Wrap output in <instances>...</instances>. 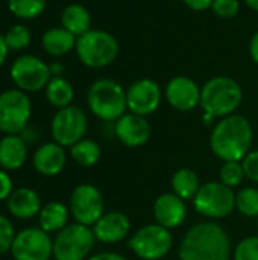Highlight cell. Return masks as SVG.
I'll use <instances>...</instances> for the list:
<instances>
[{"label": "cell", "mask_w": 258, "mask_h": 260, "mask_svg": "<svg viewBox=\"0 0 258 260\" xmlns=\"http://www.w3.org/2000/svg\"><path fill=\"white\" fill-rule=\"evenodd\" d=\"M163 98L164 93L157 81L151 78L137 79L126 90L128 111L148 117L160 108Z\"/></svg>", "instance_id": "14"}, {"label": "cell", "mask_w": 258, "mask_h": 260, "mask_svg": "<svg viewBox=\"0 0 258 260\" xmlns=\"http://www.w3.org/2000/svg\"><path fill=\"white\" fill-rule=\"evenodd\" d=\"M114 136L128 148H138L151 139V125L146 117L125 113L114 122Z\"/></svg>", "instance_id": "16"}, {"label": "cell", "mask_w": 258, "mask_h": 260, "mask_svg": "<svg viewBox=\"0 0 258 260\" xmlns=\"http://www.w3.org/2000/svg\"><path fill=\"white\" fill-rule=\"evenodd\" d=\"M257 221H258V218H257Z\"/></svg>", "instance_id": "45"}, {"label": "cell", "mask_w": 258, "mask_h": 260, "mask_svg": "<svg viewBox=\"0 0 258 260\" xmlns=\"http://www.w3.org/2000/svg\"><path fill=\"white\" fill-rule=\"evenodd\" d=\"M231 242L228 233L216 222H199L184 235L178 257L179 260H230Z\"/></svg>", "instance_id": "1"}, {"label": "cell", "mask_w": 258, "mask_h": 260, "mask_svg": "<svg viewBox=\"0 0 258 260\" xmlns=\"http://www.w3.org/2000/svg\"><path fill=\"white\" fill-rule=\"evenodd\" d=\"M70 215L75 222L93 227L105 213V203L100 190L93 184H79L70 195Z\"/></svg>", "instance_id": "12"}, {"label": "cell", "mask_w": 258, "mask_h": 260, "mask_svg": "<svg viewBox=\"0 0 258 260\" xmlns=\"http://www.w3.org/2000/svg\"><path fill=\"white\" fill-rule=\"evenodd\" d=\"M117 38L103 29H90L78 37L75 52L78 59L88 69H103L111 66L119 56Z\"/></svg>", "instance_id": "5"}, {"label": "cell", "mask_w": 258, "mask_h": 260, "mask_svg": "<svg viewBox=\"0 0 258 260\" xmlns=\"http://www.w3.org/2000/svg\"><path fill=\"white\" fill-rule=\"evenodd\" d=\"M67 163L65 148L58 145L56 142H47L41 145L32 157L33 169L43 177H55L58 175Z\"/></svg>", "instance_id": "19"}, {"label": "cell", "mask_w": 258, "mask_h": 260, "mask_svg": "<svg viewBox=\"0 0 258 260\" xmlns=\"http://www.w3.org/2000/svg\"><path fill=\"white\" fill-rule=\"evenodd\" d=\"M9 76L15 88L24 93H36L46 88L52 79L49 64L36 55H20L9 69Z\"/></svg>", "instance_id": "9"}, {"label": "cell", "mask_w": 258, "mask_h": 260, "mask_svg": "<svg viewBox=\"0 0 258 260\" xmlns=\"http://www.w3.org/2000/svg\"><path fill=\"white\" fill-rule=\"evenodd\" d=\"M61 26L78 38L91 29V14L81 3H70L61 12Z\"/></svg>", "instance_id": "23"}, {"label": "cell", "mask_w": 258, "mask_h": 260, "mask_svg": "<svg viewBox=\"0 0 258 260\" xmlns=\"http://www.w3.org/2000/svg\"><path fill=\"white\" fill-rule=\"evenodd\" d=\"M9 12L18 20H33L40 17L47 6V0H8Z\"/></svg>", "instance_id": "28"}, {"label": "cell", "mask_w": 258, "mask_h": 260, "mask_svg": "<svg viewBox=\"0 0 258 260\" xmlns=\"http://www.w3.org/2000/svg\"><path fill=\"white\" fill-rule=\"evenodd\" d=\"M193 207L205 218L224 219L236 209V193L220 181H208L201 184L193 200Z\"/></svg>", "instance_id": "7"}, {"label": "cell", "mask_w": 258, "mask_h": 260, "mask_svg": "<svg viewBox=\"0 0 258 260\" xmlns=\"http://www.w3.org/2000/svg\"><path fill=\"white\" fill-rule=\"evenodd\" d=\"M27 158V145L20 134H6L0 139V168L3 171L20 169Z\"/></svg>", "instance_id": "21"}, {"label": "cell", "mask_w": 258, "mask_h": 260, "mask_svg": "<svg viewBox=\"0 0 258 260\" xmlns=\"http://www.w3.org/2000/svg\"><path fill=\"white\" fill-rule=\"evenodd\" d=\"M189 9L196 11V12H204L211 8L213 0H181Z\"/></svg>", "instance_id": "37"}, {"label": "cell", "mask_w": 258, "mask_h": 260, "mask_svg": "<svg viewBox=\"0 0 258 260\" xmlns=\"http://www.w3.org/2000/svg\"><path fill=\"white\" fill-rule=\"evenodd\" d=\"M15 235L17 233H15L14 225L11 224V221L6 216L0 215V256L11 251Z\"/></svg>", "instance_id": "34"}, {"label": "cell", "mask_w": 258, "mask_h": 260, "mask_svg": "<svg viewBox=\"0 0 258 260\" xmlns=\"http://www.w3.org/2000/svg\"><path fill=\"white\" fill-rule=\"evenodd\" d=\"M167 104L181 113L193 111L201 104V87L189 76H173L164 88Z\"/></svg>", "instance_id": "15"}, {"label": "cell", "mask_w": 258, "mask_h": 260, "mask_svg": "<svg viewBox=\"0 0 258 260\" xmlns=\"http://www.w3.org/2000/svg\"><path fill=\"white\" fill-rule=\"evenodd\" d=\"M68 216H70V209L65 204L59 201H50L46 206H43L38 215L40 229H43L49 235L58 233L68 225Z\"/></svg>", "instance_id": "24"}, {"label": "cell", "mask_w": 258, "mask_h": 260, "mask_svg": "<svg viewBox=\"0 0 258 260\" xmlns=\"http://www.w3.org/2000/svg\"><path fill=\"white\" fill-rule=\"evenodd\" d=\"M96 244L91 227L82 224H68L53 238L55 260H87Z\"/></svg>", "instance_id": "6"}, {"label": "cell", "mask_w": 258, "mask_h": 260, "mask_svg": "<svg viewBox=\"0 0 258 260\" xmlns=\"http://www.w3.org/2000/svg\"><path fill=\"white\" fill-rule=\"evenodd\" d=\"M210 11L224 20L234 18L240 11V2L239 0H213Z\"/></svg>", "instance_id": "33"}, {"label": "cell", "mask_w": 258, "mask_h": 260, "mask_svg": "<svg viewBox=\"0 0 258 260\" xmlns=\"http://www.w3.org/2000/svg\"><path fill=\"white\" fill-rule=\"evenodd\" d=\"M49 69H50V75H52V78L64 76L65 67H64V64H62V62H59V61L50 62V64H49Z\"/></svg>", "instance_id": "41"}, {"label": "cell", "mask_w": 258, "mask_h": 260, "mask_svg": "<svg viewBox=\"0 0 258 260\" xmlns=\"http://www.w3.org/2000/svg\"><path fill=\"white\" fill-rule=\"evenodd\" d=\"M129 250L141 260H160L173 247L170 230L160 224H148L138 229L128 241Z\"/></svg>", "instance_id": "10"}, {"label": "cell", "mask_w": 258, "mask_h": 260, "mask_svg": "<svg viewBox=\"0 0 258 260\" xmlns=\"http://www.w3.org/2000/svg\"><path fill=\"white\" fill-rule=\"evenodd\" d=\"M96 241L102 244H117L123 241L131 232V221L122 212H108L91 227Z\"/></svg>", "instance_id": "18"}, {"label": "cell", "mask_w": 258, "mask_h": 260, "mask_svg": "<svg viewBox=\"0 0 258 260\" xmlns=\"http://www.w3.org/2000/svg\"><path fill=\"white\" fill-rule=\"evenodd\" d=\"M76 40L78 38L68 30H65L62 26L50 27L41 35V47L49 56L61 58L75 50Z\"/></svg>", "instance_id": "22"}, {"label": "cell", "mask_w": 258, "mask_h": 260, "mask_svg": "<svg viewBox=\"0 0 258 260\" xmlns=\"http://www.w3.org/2000/svg\"><path fill=\"white\" fill-rule=\"evenodd\" d=\"M236 209L249 218H258V189L243 187L236 193Z\"/></svg>", "instance_id": "30"}, {"label": "cell", "mask_w": 258, "mask_h": 260, "mask_svg": "<svg viewBox=\"0 0 258 260\" xmlns=\"http://www.w3.org/2000/svg\"><path fill=\"white\" fill-rule=\"evenodd\" d=\"M252 126L242 114L219 119L210 136V148L222 161H242L251 151Z\"/></svg>", "instance_id": "2"}, {"label": "cell", "mask_w": 258, "mask_h": 260, "mask_svg": "<svg viewBox=\"0 0 258 260\" xmlns=\"http://www.w3.org/2000/svg\"><path fill=\"white\" fill-rule=\"evenodd\" d=\"M87 105L97 119L116 122L128 111L126 90L114 79H96L87 91Z\"/></svg>", "instance_id": "4"}, {"label": "cell", "mask_w": 258, "mask_h": 260, "mask_svg": "<svg viewBox=\"0 0 258 260\" xmlns=\"http://www.w3.org/2000/svg\"><path fill=\"white\" fill-rule=\"evenodd\" d=\"M9 52L11 50H9V47H8V44L5 41V37H3V34H0V67H3V64L6 62Z\"/></svg>", "instance_id": "42"}, {"label": "cell", "mask_w": 258, "mask_h": 260, "mask_svg": "<svg viewBox=\"0 0 258 260\" xmlns=\"http://www.w3.org/2000/svg\"><path fill=\"white\" fill-rule=\"evenodd\" d=\"M102 155L97 142L90 139H82L70 148V157L82 168H91L99 163Z\"/></svg>", "instance_id": "27"}, {"label": "cell", "mask_w": 258, "mask_h": 260, "mask_svg": "<svg viewBox=\"0 0 258 260\" xmlns=\"http://www.w3.org/2000/svg\"><path fill=\"white\" fill-rule=\"evenodd\" d=\"M12 192H14V186L8 171L0 169V201H6Z\"/></svg>", "instance_id": "36"}, {"label": "cell", "mask_w": 258, "mask_h": 260, "mask_svg": "<svg viewBox=\"0 0 258 260\" xmlns=\"http://www.w3.org/2000/svg\"><path fill=\"white\" fill-rule=\"evenodd\" d=\"M219 181L234 189L239 187L245 180V171L242 161H224L219 171Z\"/></svg>", "instance_id": "31"}, {"label": "cell", "mask_w": 258, "mask_h": 260, "mask_svg": "<svg viewBox=\"0 0 258 260\" xmlns=\"http://www.w3.org/2000/svg\"><path fill=\"white\" fill-rule=\"evenodd\" d=\"M32 117V101L27 93L9 88L0 93V133L20 134Z\"/></svg>", "instance_id": "8"}, {"label": "cell", "mask_w": 258, "mask_h": 260, "mask_svg": "<svg viewBox=\"0 0 258 260\" xmlns=\"http://www.w3.org/2000/svg\"><path fill=\"white\" fill-rule=\"evenodd\" d=\"M3 37H5V41H6L9 50H12V52H20V50L27 49L32 41L30 29L23 23H15L11 27H8V30L3 34Z\"/></svg>", "instance_id": "29"}, {"label": "cell", "mask_w": 258, "mask_h": 260, "mask_svg": "<svg viewBox=\"0 0 258 260\" xmlns=\"http://www.w3.org/2000/svg\"><path fill=\"white\" fill-rule=\"evenodd\" d=\"M154 218L157 224L167 230L178 229L187 218L186 201L176 197L173 192L160 195L154 203Z\"/></svg>", "instance_id": "17"}, {"label": "cell", "mask_w": 258, "mask_h": 260, "mask_svg": "<svg viewBox=\"0 0 258 260\" xmlns=\"http://www.w3.org/2000/svg\"><path fill=\"white\" fill-rule=\"evenodd\" d=\"M87 260H128L123 257L119 253H111V251H103V253H97L94 256H90Z\"/></svg>", "instance_id": "39"}, {"label": "cell", "mask_w": 258, "mask_h": 260, "mask_svg": "<svg viewBox=\"0 0 258 260\" xmlns=\"http://www.w3.org/2000/svg\"><path fill=\"white\" fill-rule=\"evenodd\" d=\"M249 56L251 59L258 66V30L252 34L249 41Z\"/></svg>", "instance_id": "40"}, {"label": "cell", "mask_w": 258, "mask_h": 260, "mask_svg": "<svg viewBox=\"0 0 258 260\" xmlns=\"http://www.w3.org/2000/svg\"><path fill=\"white\" fill-rule=\"evenodd\" d=\"M111 2H117V0H111Z\"/></svg>", "instance_id": "44"}, {"label": "cell", "mask_w": 258, "mask_h": 260, "mask_svg": "<svg viewBox=\"0 0 258 260\" xmlns=\"http://www.w3.org/2000/svg\"><path fill=\"white\" fill-rule=\"evenodd\" d=\"M234 260H258V236L242 239L234 248Z\"/></svg>", "instance_id": "32"}, {"label": "cell", "mask_w": 258, "mask_h": 260, "mask_svg": "<svg viewBox=\"0 0 258 260\" xmlns=\"http://www.w3.org/2000/svg\"><path fill=\"white\" fill-rule=\"evenodd\" d=\"M14 260H50L53 257V239L40 227L18 232L11 247Z\"/></svg>", "instance_id": "13"}, {"label": "cell", "mask_w": 258, "mask_h": 260, "mask_svg": "<svg viewBox=\"0 0 258 260\" xmlns=\"http://www.w3.org/2000/svg\"><path fill=\"white\" fill-rule=\"evenodd\" d=\"M8 210L17 219H30L40 215L43 206L40 195L30 187H18L14 189L11 197L6 200Z\"/></svg>", "instance_id": "20"}, {"label": "cell", "mask_w": 258, "mask_h": 260, "mask_svg": "<svg viewBox=\"0 0 258 260\" xmlns=\"http://www.w3.org/2000/svg\"><path fill=\"white\" fill-rule=\"evenodd\" d=\"M20 136H21V139L26 142V145H33V143L38 140V137H40L36 128H33V126H30V125H27V126L20 133Z\"/></svg>", "instance_id": "38"}, {"label": "cell", "mask_w": 258, "mask_h": 260, "mask_svg": "<svg viewBox=\"0 0 258 260\" xmlns=\"http://www.w3.org/2000/svg\"><path fill=\"white\" fill-rule=\"evenodd\" d=\"M199 187L201 183L196 172L189 168L178 169L172 177V190L184 201H193Z\"/></svg>", "instance_id": "26"}, {"label": "cell", "mask_w": 258, "mask_h": 260, "mask_svg": "<svg viewBox=\"0 0 258 260\" xmlns=\"http://www.w3.org/2000/svg\"><path fill=\"white\" fill-rule=\"evenodd\" d=\"M245 3H246V6H248L249 9L258 12V0H245Z\"/></svg>", "instance_id": "43"}, {"label": "cell", "mask_w": 258, "mask_h": 260, "mask_svg": "<svg viewBox=\"0 0 258 260\" xmlns=\"http://www.w3.org/2000/svg\"><path fill=\"white\" fill-rule=\"evenodd\" d=\"M243 101L242 85L230 76H214L201 87V104L204 113L214 119H224L237 111Z\"/></svg>", "instance_id": "3"}, {"label": "cell", "mask_w": 258, "mask_h": 260, "mask_svg": "<svg viewBox=\"0 0 258 260\" xmlns=\"http://www.w3.org/2000/svg\"><path fill=\"white\" fill-rule=\"evenodd\" d=\"M88 129V119L82 108L70 105L55 113L50 122V134L53 142L64 148H71L84 139Z\"/></svg>", "instance_id": "11"}, {"label": "cell", "mask_w": 258, "mask_h": 260, "mask_svg": "<svg viewBox=\"0 0 258 260\" xmlns=\"http://www.w3.org/2000/svg\"><path fill=\"white\" fill-rule=\"evenodd\" d=\"M44 96L52 107L61 110L73 105L71 102L75 99V88L68 79H65L64 76H58L49 81L44 88Z\"/></svg>", "instance_id": "25"}, {"label": "cell", "mask_w": 258, "mask_h": 260, "mask_svg": "<svg viewBox=\"0 0 258 260\" xmlns=\"http://www.w3.org/2000/svg\"><path fill=\"white\" fill-rule=\"evenodd\" d=\"M242 165H243L245 177L258 184V149L249 151L246 157L242 160Z\"/></svg>", "instance_id": "35"}]
</instances>
